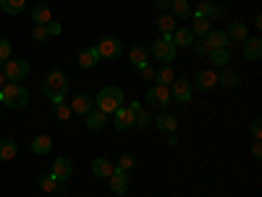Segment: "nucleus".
Segmentation results:
<instances>
[{
	"instance_id": "1",
	"label": "nucleus",
	"mask_w": 262,
	"mask_h": 197,
	"mask_svg": "<svg viewBox=\"0 0 262 197\" xmlns=\"http://www.w3.org/2000/svg\"><path fill=\"white\" fill-rule=\"evenodd\" d=\"M0 105L11 108V111H21L29 105V90L18 82H6L0 87Z\"/></svg>"
},
{
	"instance_id": "2",
	"label": "nucleus",
	"mask_w": 262,
	"mask_h": 197,
	"mask_svg": "<svg viewBox=\"0 0 262 197\" xmlns=\"http://www.w3.org/2000/svg\"><path fill=\"white\" fill-rule=\"evenodd\" d=\"M95 105H97V111H102L105 116L116 113L118 108L123 105V90H121V87H116V84L102 87V90L97 92V97H95Z\"/></svg>"
},
{
	"instance_id": "3",
	"label": "nucleus",
	"mask_w": 262,
	"mask_h": 197,
	"mask_svg": "<svg viewBox=\"0 0 262 197\" xmlns=\"http://www.w3.org/2000/svg\"><path fill=\"white\" fill-rule=\"evenodd\" d=\"M66 92H69V76L63 71H50L48 79L42 82V95L53 103H63L66 100Z\"/></svg>"
},
{
	"instance_id": "4",
	"label": "nucleus",
	"mask_w": 262,
	"mask_h": 197,
	"mask_svg": "<svg viewBox=\"0 0 262 197\" xmlns=\"http://www.w3.org/2000/svg\"><path fill=\"white\" fill-rule=\"evenodd\" d=\"M149 53H152V58H155V61H160L163 66H170L173 61H176V53H179V48L170 42V34H163L160 40H155V42H152Z\"/></svg>"
},
{
	"instance_id": "5",
	"label": "nucleus",
	"mask_w": 262,
	"mask_h": 197,
	"mask_svg": "<svg viewBox=\"0 0 262 197\" xmlns=\"http://www.w3.org/2000/svg\"><path fill=\"white\" fill-rule=\"evenodd\" d=\"M170 103H176V105H189L191 100V79H173L170 82Z\"/></svg>"
},
{
	"instance_id": "6",
	"label": "nucleus",
	"mask_w": 262,
	"mask_h": 197,
	"mask_svg": "<svg viewBox=\"0 0 262 197\" xmlns=\"http://www.w3.org/2000/svg\"><path fill=\"white\" fill-rule=\"evenodd\" d=\"M3 74H6L8 82H18V84H21V79L29 76V63L21 61V58H8V61L3 63Z\"/></svg>"
},
{
	"instance_id": "7",
	"label": "nucleus",
	"mask_w": 262,
	"mask_h": 197,
	"mask_svg": "<svg viewBox=\"0 0 262 197\" xmlns=\"http://www.w3.org/2000/svg\"><path fill=\"white\" fill-rule=\"evenodd\" d=\"M95 48H97L100 58H105V61H116L123 55V42L118 37H102L100 45H95Z\"/></svg>"
},
{
	"instance_id": "8",
	"label": "nucleus",
	"mask_w": 262,
	"mask_h": 197,
	"mask_svg": "<svg viewBox=\"0 0 262 197\" xmlns=\"http://www.w3.org/2000/svg\"><path fill=\"white\" fill-rule=\"evenodd\" d=\"M144 100H147L152 108H160V111H165V108L170 105V90H168V87H163V84H155V87H149V90H147Z\"/></svg>"
},
{
	"instance_id": "9",
	"label": "nucleus",
	"mask_w": 262,
	"mask_h": 197,
	"mask_svg": "<svg viewBox=\"0 0 262 197\" xmlns=\"http://www.w3.org/2000/svg\"><path fill=\"white\" fill-rule=\"evenodd\" d=\"M212 87H217V74L215 71H210V69H205V71H200L194 79H191V90H200V92H210Z\"/></svg>"
},
{
	"instance_id": "10",
	"label": "nucleus",
	"mask_w": 262,
	"mask_h": 197,
	"mask_svg": "<svg viewBox=\"0 0 262 197\" xmlns=\"http://www.w3.org/2000/svg\"><path fill=\"white\" fill-rule=\"evenodd\" d=\"M113 126L118 131H128V129H134V111H128V108H118V111L113 113Z\"/></svg>"
},
{
	"instance_id": "11",
	"label": "nucleus",
	"mask_w": 262,
	"mask_h": 197,
	"mask_svg": "<svg viewBox=\"0 0 262 197\" xmlns=\"http://www.w3.org/2000/svg\"><path fill=\"white\" fill-rule=\"evenodd\" d=\"M92 108H95V97L84 95V92H79V95L71 100V113H76V116H86Z\"/></svg>"
},
{
	"instance_id": "12",
	"label": "nucleus",
	"mask_w": 262,
	"mask_h": 197,
	"mask_svg": "<svg viewBox=\"0 0 262 197\" xmlns=\"http://www.w3.org/2000/svg\"><path fill=\"white\" fill-rule=\"evenodd\" d=\"M107 182H111V192H113V194H126V192H128V173L121 171V168H116Z\"/></svg>"
},
{
	"instance_id": "13",
	"label": "nucleus",
	"mask_w": 262,
	"mask_h": 197,
	"mask_svg": "<svg viewBox=\"0 0 262 197\" xmlns=\"http://www.w3.org/2000/svg\"><path fill=\"white\" fill-rule=\"evenodd\" d=\"M205 42H207V45L215 50V48H231L233 45V42H231V37L226 34V32H221V29H210L205 37H202Z\"/></svg>"
},
{
	"instance_id": "14",
	"label": "nucleus",
	"mask_w": 262,
	"mask_h": 197,
	"mask_svg": "<svg viewBox=\"0 0 262 197\" xmlns=\"http://www.w3.org/2000/svg\"><path fill=\"white\" fill-rule=\"evenodd\" d=\"M53 176L58 179V182H69L71 179V173H74V163L69 161V158H58L55 163H53Z\"/></svg>"
},
{
	"instance_id": "15",
	"label": "nucleus",
	"mask_w": 262,
	"mask_h": 197,
	"mask_svg": "<svg viewBox=\"0 0 262 197\" xmlns=\"http://www.w3.org/2000/svg\"><path fill=\"white\" fill-rule=\"evenodd\" d=\"M147 55H149V48L142 45V42H137V45L128 48V61H131V66H137V69H142V66L149 61Z\"/></svg>"
},
{
	"instance_id": "16",
	"label": "nucleus",
	"mask_w": 262,
	"mask_h": 197,
	"mask_svg": "<svg viewBox=\"0 0 262 197\" xmlns=\"http://www.w3.org/2000/svg\"><path fill=\"white\" fill-rule=\"evenodd\" d=\"M244 58L249 63H254V61L262 58V40L259 37H247L244 40Z\"/></svg>"
},
{
	"instance_id": "17",
	"label": "nucleus",
	"mask_w": 262,
	"mask_h": 197,
	"mask_svg": "<svg viewBox=\"0 0 262 197\" xmlns=\"http://www.w3.org/2000/svg\"><path fill=\"white\" fill-rule=\"evenodd\" d=\"M116 171V166L107 158H95L92 161V176L95 179H111V173Z\"/></svg>"
},
{
	"instance_id": "18",
	"label": "nucleus",
	"mask_w": 262,
	"mask_h": 197,
	"mask_svg": "<svg viewBox=\"0 0 262 197\" xmlns=\"http://www.w3.org/2000/svg\"><path fill=\"white\" fill-rule=\"evenodd\" d=\"M152 126L160 129V131H165V134H173V131L179 129V121H176V116H170V113L163 111L158 119H152Z\"/></svg>"
},
{
	"instance_id": "19",
	"label": "nucleus",
	"mask_w": 262,
	"mask_h": 197,
	"mask_svg": "<svg viewBox=\"0 0 262 197\" xmlns=\"http://www.w3.org/2000/svg\"><path fill=\"white\" fill-rule=\"evenodd\" d=\"M97 63H100V53H97V48H86L84 53H79V69L92 71Z\"/></svg>"
},
{
	"instance_id": "20",
	"label": "nucleus",
	"mask_w": 262,
	"mask_h": 197,
	"mask_svg": "<svg viewBox=\"0 0 262 197\" xmlns=\"http://www.w3.org/2000/svg\"><path fill=\"white\" fill-rule=\"evenodd\" d=\"M194 40H196V37H194L191 29H186V27H181V29H176V32L170 34V42H173L176 48H191Z\"/></svg>"
},
{
	"instance_id": "21",
	"label": "nucleus",
	"mask_w": 262,
	"mask_h": 197,
	"mask_svg": "<svg viewBox=\"0 0 262 197\" xmlns=\"http://www.w3.org/2000/svg\"><path fill=\"white\" fill-rule=\"evenodd\" d=\"M32 18H34V24H50L53 21V11H50V6L48 3H34V8H32Z\"/></svg>"
},
{
	"instance_id": "22",
	"label": "nucleus",
	"mask_w": 262,
	"mask_h": 197,
	"mask_svg": "<svg viewBox=\"0 0 262 197\" xmlns=\"http://www.w3.org/2000/svg\"><path fill=\"white\" fill-rule=\"evenodd\" d=\"M191 21H194V24H191V34L196 37V40H202L207 32H210V18H205V16H200V13H191Z\"/></svg>"
},
{
	"instance_id": "23",
	"label": "nucleus",
	"mask_w": 262,
	"mask_h": 197,
	"mask_svg": "<svg viewBox=\"0 0 262 197\" xmlns=\"http://www.w3.org/2000/svg\"><path fill=\"white\" fill-rule=\"evenodd\" d=\"M84 119H86V129H92V131H100V129H105V124H107V116H105L102 111H97V108H92V111L86 113Z\"/></svg>"
},
{
	"instance_id": "24",
	"label": "nucleus",
	"mask_w": 262,
	"mask_h": 197,
	"mask_svg": "<svg viewBox=\"0 0 262 197\" xmlns=\"http://www.w3.org/2000/svg\"><path fill=\"white\" fill-rule=\"evenodd\" d=\"M217 84L226 87V90H236V87L242 84V76H238L236 71H231V69H223L221 74H217Z\"/></svg>"
},
{
	"instance_id": "25",
	"label": "nucleus",
	"mask_w": 262,
	"mask_h": 197,
	"mask_svg": "<svg viewBox=\"0 0 262 197\" xmlns=\"http://www.w3.org/2000/svg\"><path fill=\"white\" fill-rule=\"evenodd\" d=\"M226 34L231 37V42H244L249 37V29H247L244 21H231V27H228Z\"/></svg>"
},
{
	"instance_id": "26",
	"label": "nucleus",
	"mask_w": 262,
	"mask_h": 197,
	"mask_svg": "<svg viewBox=\"0 0 262 197\" xmlns=\"http://www.w3.org/2000/svg\"><path fill=\"white\" fill-rule=\"evenodd\" d=\"M50 150H53V140L48 134H39V137L32 140V152L34 155H48Z\"/></svg>"
},
{
	"instance_id": "27",
	"label": "nucleus",
	"mask_w": 262,
	"mask_h": 197,
	"mask_svg": "<svg viewBox=\"0 0 262 197\" xmlns=\"http://www.w3.org/2000/svg\"><path fill=\"white\" fill-rule=\"evenodd\" d=\"M0 8H3L8 16H21L27 8V0H0Z\"/></svg>"
},
{
	"instance_id": "28",
	"label": "nucleus",
	"mask_w": 262,
	"mask_h": 197,
	"mask_svg": "<svg viewBox=\"0 0 262 197\" xmlns=\"http://www.w3.org/2000/svg\"><path fill=\"white\" fill-rule=\"evenodd\" d=\"M170 11H173V18H191V6L186 3V0H173V3H170Z\"/></svg>"
},
{
	"instance_id": "29",
	"label": "nucleus",
	"mask_w": 262,
	"mask_h": 197,
	"mask_svg": "<svg viewBox=\"0 0 262 197\" xmlns=\"http://www.w3.org/2000/svg\"><path fill=\"white\" fill-rule=\"evenodd\" d=\"M196 13L205 16V18H223L226 16V8L223 6H215V3H202Z\"/></svg>"
},
{
	"instance_id": "30",
	"label": "nucleus",
	"mask_w": 262,
	"mask_h": 197,
	"mask_svg": "<svg viewBox=\"0 0 262 197\" xmlns=\"http://www.w3.org/2000/svg\"><path fill=\"white\" fill-rule=\"evenodd\" d=\"M16 152H18V145L13 140H0V161H13L16 158Z\"/></svg>"
},
{
	"instance_id": "31",
	"label": "nucleus",
	"mask_w": 262,
	"mask_h": 197,
	"mask_svg": "<svg viewBox=\"0 0 262 197\" xmlns=\"http://www.w3.org/2000/svg\"><path fill=\"white\" fill-rule=\"evenodd\" d=\"M158 32L160 34H173V32H176V18L168 16V13L158 16Z\"/></svg>"
},
{
	"instance_id": "32",
	"label": "nucleus",
	"mask_w": 262,
	"mask_h": 197,
	"mask_svg": "<svg viewBox=\"0 0 262 197\" xmlns=\"http://www.w3.org/2000/svg\"><path fill=\"white\" fill-rule=\"evenodd\" d=\"M176 79V71L170 66H163V69L155 71V84H163V87H170V82Z\"/></svg>"
},
{
	"instance_id": "33",
	"label": "nucleus",
	"mask_w": 262,
	"mask_h": 197,
	"mask_svg": "<svg viewBox=\"0 0 262 197\" xmlns=\"http://www.w3.org/2000/svg\"><path fill=\"white\" fill-rule=\"evenodd\" d=\"M210 61H212L215 66H223V69H226V63L231 61V53H228V48H215V50L210 53Z\"/></svg>"
},
{
	"instance_id": "34",
	"label": "nucleus",
	"mask_w": 262,
	"mask_h": 197,
	"mask_svg": "<svg viewBox=\"0 0 262 197\" xmlns=\"http://www.w3.org/2000/svg\"><path fill=\"white\" fill-rule=\"evenodd\" d=\"M137 166V155H134V152H123V155L118 158V163H116V168H121V171H131V168H134Z\"/></svg>"
},
{
	"instance_id": "35",
	"label": "nucleus",
	"mask_w": 262,
	"mask_h": 197,
	"mask_svg": "<svg viewBox=\"0 0 262 197\" xmlns=\"http://www.w3.org/2000/svg\"><path fill=\"white\" fill-rule=\"evenodd\" d=\"M53 113H55L58 121H69L71 119V105H66V100L63 103H53Z\"/></svg>"
},
{
	"instance_id": "36",
	"label": "nucleus",
	"mask_w": 262,
	"mask_h": 197,
	"mask_svg": "<svg viewBox=\"0 0 262 197\" xmlns=\"http://www.w3.org/2000/svg\"><path fill=\"white\" fill-rule=\"evenodd\" d=\"M134 126H139V129H147V126H152V116H149L147 111H139V113H134Z\"/></svg>"
},
{
	"instance_id": "37",
	"label": "nucleus",
	"mask_w": 262,
	"mask_h": 197,
	"mask_svg": "<svg viewBox=\"0 0 262 197\" xmlns=\"http://www.w3.org/2000/svg\"><path fill=\"white\" fill-rule=\"evenodd\" d=\"M55 187H58V179L53 176V173H48V176L39 179V189H42V192H53Z\"/></svg>"
},
{
	"instance_id": "38",
	"label": "nucleus",
	"mask_w": 262,
	"mask_h": 197,
	"mask_svg": "<svg viewBox=\"0 0 262 197\" xmlns=\"http://www.w3.org/2000/svg\"><path fill=\"white\" fill-rule=\"evenodd\" d=\"M191 48H194L196 55H210V53H212V48L207 45L205 40H194V45H191Z\"/></svg>"
},
{
	"instance_id": "39",
	"label": "nucleus",
	"mask_w": 262,
	"mask_h": 197,
	"mask_svg": "<svg viewBox=\"0 0 262 197\" xmlns=\"http://www.w3.org/2000/svg\"><path fill=\"white\" fill-rule=\"evenodd\" d=\"M8 58H11V42L0 37V66H3Z\"/></svg>"
},
{
	"instance_id": "40",
	"label": "nucleus",
	"mask_w": 262,
	"mask_h": 197,
	"mask_svg": "<svg viewBox=\"0 0 262 197\" xmlns=\"http://www.w3.org/2000/svg\"><path fill=\"white\" fill-rule=\"evenodd\" d=\"M32 37H34V42H45V40H50V37H48V29L42 27V24H34V32H32Z\"/></svg>"
},
{
	"instance_id": "41",
	"label": "nucleus",
	"mask_w": 262,
	"mask_h": 197,
	"mask_svg": "<svg viewBox=\"0 0 262 197\" xmlns=\"http://www.w3.org/2000/svg\"><path fill=\"white\" fill-rule=\"evenodd\" d=\"M45 29H48V37H58V34L63 32V27L58 24V21H55V18L50 21V24H45Z\"/></svg>"
},
{
	"instance_id": "42",
	"label": "nucleus",
	"mask_w": 262,
	"mask_h": 197,
	"mask_svg": "<svg viewBox=\"0 0 262 197\" xmlns=\"http://www.w3.org/2000/svg\"><path fill=\"white\" fill-rule=\"evenodd\" d=\"M139 74H142V79H155V69H152L149 63H144V66H142Z\"/></svg>"
},
{
	"instance_id": "43",
	"label": "nucleus",
	"mask_w": 262,
	"mask_h": 197,
	"mask_svg": "<svg viewBox=\"0 0 262 197\" xmlns=\"http://www.w3.org/2000/svg\"><path fill=\"white\" fill-rule=\"evenodd\" d=\"M252 137L262 140V124H259V119H254V124H252Z\"/></svg>"
},
{
	"instance_id": "44",
	"label": "nucleus",
	"mask_w": 262,
	"mask_h": 197,
	"mask_svg": "<svg viewBox=\"0 0 262 197\" xmlns=\"http://www.w3.org/2000/svg\"><path fill=\"white\" fill-rule=\"evenodd\" d=\"M252 158H254V161H259V158H262V145H259V140H254V147H252Z\"/></svg>"
},
{
	"instance_id": "45",
	"label": "nucleus",
	"mask_w": 262,
	"mask_h": 197,
	"mask_svg": "<svg viewBox=\"0 0 262 197\" xmlns=\"http://www.w3.org/2000/svg\"><path fill=\"white\" fill-rule=\"evenodd\" d=\"M155 3H158V8L165 13V8H170V3H173V0H155Z\"/></svg>"
},
{
	"instance_id": "46",
	"label": "nucleus",
	"mask_w": 262,
	"mask_h": 197,
	"mask_svg": "<svg viewBox=\"0 0 262 197\" xmlns=\"http://www.w3.org/2000/svg\"><path fill=\"white\" fill-rule=\"evenodd\" d=\"M128 111H134V113H139V111H142V103H137V100H134V103L128 105Z\"/></svg>"
},
{
	"instance_id": "47",
	"label": "nucleus",
	"mask_w": 262,
	"mask_h": 197,
	"mask_svg": "<svg viewBox=\"0 0 262 197\" xmlns=\"http://www.w3.org/2000/svg\"><path fill=\"white\" fill-rule=\"evenodd\" d=\"M6 82H8V79H6V74H3V71H0V87H3Z\"/></svg>"
}]
</instances>
